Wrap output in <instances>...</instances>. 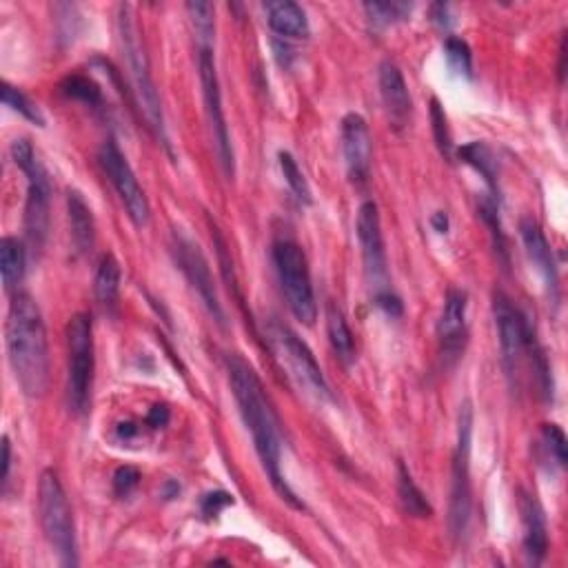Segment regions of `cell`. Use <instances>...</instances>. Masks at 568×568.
<instances>
[{"instance_id": "cell-1", "label": "cell", "mask_w": 568, "mask_h": 568, "mask_svg": "<svg viewBox=\"0 0 568 568\" xmlns=\"http://www.w3.org/2000/svg\"><path fill=\"white\" fill-rule=\"evenodd\" d=\"M227 371H229L233 398L238 402L240 415L251 433L253 446H256V453L271 486L276 489L282 500L291 506V509L304 511V504L298 500V495L293 493L289 482L284 480L282 475L280 424L256 369H253L242 355L233 353L227 358Z\"/></svg>"}, {"instance_id": "cell-2", "label": "cell", "mask_w": 568, "mask_h": 568, "mask_svg": "<svg viewBox=\"0 0 568 568\" xmlns=\"http://www.w3.org/2000/svg\"><path fill=\"white\" fill-rule=\"evenodd\" d=\"M7 360L27 398H43L49 387V342L43 313L29 293H14L5 322Z\"/></svg>"}, {"instance_id": "cell-3", "label": "cell", "mask_w": 568, "mask_h": 568, "mask_svg": "<svg viewBox=\"0 0 568 568\" xmlns=\"http://www.w3.org/2000/svg\"><path fill=\"white\" fill-rule=\"evenodd\" d=\"M118 32H120V43H123V52L127 56L131 83H134L138 105L142 111H145L147 123L151 131L156 134V138L160 140V145L171 154L165 114H162V103H160L158 89L154 85V78H151L149 58L145 54V47H142L140 29L134 20L131 5H120L118 9Z\"/></svg>"}, {"instance_id": "cell-4", "label": "cell", "mask_w": 568, "mask_h": 568, "mask_svg": "<svg viewBox=\"0 0 568 568\" xmlns=\"http://www.w3.org/2000/svg\"><path fill=\"white\" fill-rule=\"evenodd\" d=\"M38 511L40 524L49 546L63 566H78V546H76V526L71 506L65 495L63 484H60L58 473L47 469L40 475L38 484Z\"/></svg>"}, {"instance_id": "cell-5", "label": "cell", "mask_w": 568, "mask_h": 568, "mask_svg": "<svg viewBox=\"0 0 568 568\" xmlns=\"http://www.w3.org/2000/svg\"><path fill=\"white\" fill-rule=\"evenodd\" d=\"M12 158L16 167L27 176V202H25V236L29 247L43 251L49 233V205H52V182L47 169L40 165L32 142L20 138L12 145Z\"/></svg>"}, {"instance_id": "cell-6", "label": "cell", "mask_w": 568, "mask_h": 568, "mask_svg": "<svg viewBox=\"0 0 568 568\" xmlns=\"http://www.w3.org/2000/svg\"><path fill=\"white\" fill-rule=\"evenodd\" d=\"M271 258L278 273L284 300H287V307L293 313V318L311 327L318 318V302L316 291H313L307 256H304L300 245L284 238L273 242Z\"/></svg>"}, {"instance_id": "cell-7", "label": "cell", "mask_w": 568, "mask_h": 568, "mask_svg": "<svg viewBox=\"0 0 568 568\" xmlns=\"http://www.w3.org/2000/svg\"><path fill=\"white\" fill-rule=\"evenodd\" d=\"M94 324L87 313H76L67 322V402L71 413L83 415L91 402L96 369Z\"/></svg>"}, {"instance_id": "cell-8", "label": "cell", "mask_w": 568, "mask_h": 568, "mask_svg": "<svg viewBox=\"0 0 568 568\" xmlns=\"http://www.w3.org/2000/svg\"><path fill=\"white\" fill-rule=\"evenodd\" d=\"M471 442H473V404L466 400L458 413V440L451 464V502L449 529L455 540H462L471 524Z\"/></svg>"}, {"instance_id": "cell-9", "label": "cell", "mask_w": 568, "mask_h": 568, "mask_svg": "<svg viewBox=\"0 0 568 568\" xmlns=\"http://www.w3.org/2000/svg\"><path fill=\"white\" fill-rule=\"evenodd\" d=\"M493 318L500 336V351L504 371L511 380H517L522 362L533 358V353L540 349L535 344L531 324L524 313L517 309V304L506 296L504 291H495L493 296Z\"/></svg>"}, {"instance_id": "cell-10", "label": "cell", "mask_w": 568, "mask_h": 568, "mask_svg": "<svg viewBox=\"0 0 568 568\" xmlns=\"http://www.w3.org/2000/svg\"><path fill=\"white\" fill-rule=\"evenodd\" d=\"M269 340L273 349H276L278 358L284 362V367L289 369L291 378L296 380L304 391L316 395L318 400H331L329 382L324 378L316 355H313V351L307 347V342H304L296 331L287 327V324L273 320L269 324Z\"/></svg>"}, {"instance_id": "cell-11", "label": "cell", "mask_w": 568, "mask_h": 568, "mask_svg": "<svg viewBox=\"0 0 568 568\" xmlns=\"http://www.w3.org/2000/svg\"><path fill=\"white\" fill-rule=\"evenodd\" d=\"M98 162L107 174L111 185H114L118 198L123 200L129 220L134 222L138 229L147 227L151 220V207L145 196V189L140 187L134 169H131L129 160L125 158L123 151H120L118 142L114 138L105 140L103 147L98 149Z\"/></svg>"}, {"instance_id": "cell-12", "label": "cell", "mask_w": 568, "mask_h": 568, "mask_svg": "<svg viewBox=\"0 0 568 568\" xmlns=\"http://www.w3.org/2000/svg\"><path fill=\"white\" fill-rule=\"evenodd\" d=\"M198 71H200V85H202V98H205V111L207 120L216 142V151L220 158V165L225 174L233 178L236 174V158H233V145L229 136V125L225 118V107H222V91L220 80L216 71V58H213V49L202 47L198 54Z\"/></svg>"}, {"instance_id": "cell-13", "label": "cell", "mask_w": 568, "mask_h": 568, "mask_svg": "<svg viewBox=\"0 0 568 568\" xmlns=\"http://www.w3.org/2000/svg\"><path fill=\"white\" fill-rule=\"evenodd\" d=\"M355 231H358V240L362 247V260L364 271H367L369 284L373 289V296L380 291H387L389 287V269H387V249H384V236H382V220L380 209L373 200H364L358 209V218H355Z\"/></svg>"}, {"instance_id": "cell-14", "label": "cell", "mask_w": 568, "mask_h": 568, "mask_svg": "<svg viewBox=\"0 0 568 568\" xmlns=\"http://www.w3.org/2000/svg\"><path fill=\"white\" fill-rule=\"evenodd\" d=\"M174 256H176L180 271L185 273V278L189 280L191 287L196 289L202 304H205L213 320H216L220 327H225V320H227L225 311H222L216 284H213V278H211L209 262L205 256H202L200 247L194 245V242L185 236H174Z\"/></svg>"}, {"instance_id": "cell-15", "label": "cell", "mask_w": 568, "mask_h": 568, "mask_svg": "<svg viewBox=\"0 0 568 568\" xmlns=\"http://www.w3.org/2000/svg\"><path fill=\"white\" fill-rule=\"evenodd\" d=\"M469 296L462 289H449L444 298V307L438 320V338L440 351L446 364H455L466 349L469 340Z\"/></svg>"}, {"instance_id": "cell-16", "label": "cell", "mask_w": 568, "mask_h": 568, "mask_svg": "<svg viewBox=\"0 0 568 568\" xmlns=\"http://www.w3.org/2000/svg\"><path fill=\"white\" fill-rule=\"evenodd\" d=\"M340 138H342V154L344 165H347V176L355 187H364L371 176V131L367 120L360 114H347L342 118L340 125Z\"/></svg>"}, {"instance_id": "cell-17", "label": "cell", "mask_w": 568, "mask_h": 568, "mask_svg": "<svg viewBox=\"0 0 568 568\" xmlns=\"http://www.w3.org/2000/svg\"><path fill=\"white\" fill-rule=\"evenodd\" d=\"M378 85L384 109H387V116L391 120L393 129L400 131L404 127H409L413 116V100L400 67L391 63V60H384L378 69Z\"/></svg>"}, {"instance_id": "cell-18", "label": "cell", "mask_w": 568, "mask_h": 568, "mask_svg": "<svg viewBox=\"0 0 568 568\" xmlns=\"http://www.w3.org/2000/svg\"><path fill=\"white\" fill-rule=\"evenodd\" d=\"M517 506L522 515L524 529V555L529 564L540 566L549 555V529H546V515L542 504L529 491L520 489L517 493Z\"/></svg>"}, {"instance_id": "cell-19", "label": "cell", "mask_w": 568, "mask_h": 568, "mask_svg": "<svg viewBox=\"0 0 568 568\" xmlns=\"http://www.w3.org/2000/svg\"><path fill=\"white\" fill-rule=\"evenodd\" d=\"M520 238L522 245L526 249V256H529L531 265L540 273L542 280L546 282V289L553 298H557V289H560V276H557V265L553 260V249L546 240L544 231L540 227V222L535 218L526 216L520 220Z\"/></svg>"}, {"instance_id": "cell-20", "label": "cell", "mask_w": 568, "mask_h": 568, "mask_svg": "<svg viewBox=\"0 0 568 568\" xmlns=\"http://www.w3.org/2000/svg\"><path fill=\"white\" fill-rule=\"evenodd\" d=\"M67 216L71 229V242H74L80 256H87L96 245V222L87 200L78 189H67Z\"/></svg>"}, {"instance_id": "cell-21", "label": "cell", "mask_w": 568, "mask_h": 568, "mask_svg": "<svg viewBox=\"0 0 568 568\" xmlns=\"http://www.w3.org/2000/svg\"><path fill=\"white\" fill-rule=\"evenodd\" d=\"M265 9H267V23L273 34L291 40L309 38L311 34L309 18L298 3H291V0H276V3H267Z\"/></svg>"}, {"instance_id": "cell-22", "label": "cell", "mask_w": 568, "mask_h": 568, "mask_svg": "<svg viewBox=\"0 0 568 568\" xmlns=\"http://www.w3.org/2000/svg\"><path fill=\"white\" fill-rule=\"evenodd\" d=\"M27 271V249L23 242L12 236L0 240V276L7 293H18L20 282L25 280Z\"/></svg>"}, {"instance_id": "cell-23", "label": "cell", "mask_w": 568, "mask_h": 568, "mask_svg": "<svg viewBox=\"0 0 568 568\" xmlns=\"http://www.w3.org/2000/svg\"><path fill=\"white\" fill-rule=\"evenodd\" d=\"M327 336L333 353L338 355V360L344 367H351L355 362V338L347 318H344V313L336 302L327 304Z\"/></svg>"}, {"instance_id": "cell-24", "label": "cell", "mask_w": 568, "mask_h": 568, "mask_svg": "<svg viewBox=\"0 0 568 568\" xmlns=\"http://www.w3.org/2000/svg\"><path fill=\"white\" fill-rule=\"evenodd\" d=\"M120 262L116 260V256H103L96 271V280H94V293L100 307H103L107 313H111L116 309L118 304V293H120Z\"/></svg>"}, {"instance_id": "cell-25", "label": "cell", "mask_w": 568, "mask_h": 568, "mask_svg": "<svg viewBox=\"0 0 568 568\" xmlns=\"http://www.w3.org/2000/svg\"><path fill=\"white\" fill-rule=\"evenodd\" d=\"M398 497L402 504V511L415 520H426V517L433 515V506L426 500V495L422 489L415 484L411 471L407 469V464L398 462Z\"/></svg>"}, {"instance_id": "cell-26", "label": "cell", "mask_w": 568, "mask_h": 568, "mask_svg": "<svg viewBox=\"0 0 568 568\" xmlns=\"http://www.w3.org/2000/svg\"><path fill=\"white\" fill-rule=\"evenodd\" d=\"M458 156L466 165H471L478 174L484 176L486 185H489L493 191L497 189V182H495V160L491 156V149L484 145V142L475 140L469 142V145H464L458 149Z\"/></svg>"}, {"instance_id": "cell-27", "label": "cell", "mask_w": 568, "mask_h": 568, "mask_svg": "<svg viewBox=\"0 0 568 568\" xmlns=\"http://www.w3.org/2000/svg\"><path fill=\"white\" fill-rule=\"evenodd\" d=\"M60 89H63V94L67 98H74L80 100V103H85L94 109H100L105 105V98H103V89H100L94 80L83 76V74H71L67 76L63 83H60Z\"/></svg>"}, {"instance_id": "cell-28", "label": "cell", "mask_w": 568, "mask_h": 568, "mask_svg": "<svg viewBox=\"0 0 568 568\" xmlns=\"http://www.w3.org/2000/svg\"><path fill=\"white\" fill-rule=\"evenodd\" d=\"M413 5L409 3H364V12L373 29H387L411 16Z\"/></svg>"}, {"instance_id": "cell-29", "label": "cell", "mask_w": 568, "mask_h": 568, "mask_svg": "<svg viewBox=\"0 0 568 568\" xmlns=\"http://www.w3.org/2000/svg\"><path fill=\"white\" fill-rule=\"evenodd\" d=\"M0 94H3V103L16 111V114H20L23 118H27L29 123H34L38 127H45V116L40 114V109L38 105L34 103L32 98L25 96L23 91H20L18 87L14 85H9L7 80H3V85H0Z\"/></svg>"}, {"instance_id": "cell-30", "label": "cell", "mask_w": 568, "mask_h": 568, "mask_svg": "<svg viewBox=\"0 0 568 568\" xmlns=\"http://www.w3.org/2000/svg\"><path fill=\"white\" fill-rule=\"evenodd\" d=\"M480 218L486 227L491 231V238H493V247L495 253L504 260V265L509 262V249H506V236L502 231V222H500V207H497V202L493 196L484 198L478 207Z\"/></svg>"}, {"instance_id": "cell-31", "label": "cell", "mask_w": 568, "mask_h": 568, "mask_svg": "<svg viewBox=\"0 0 568 568\" xmlns=\"http://www.w3.org/2000/svg\"><path fill=\"white\" fill-rule=\"evenodd\" d=\"M444 58L451 71L462 78H473V54L466 40L458 36H446L444 40Z\"/></svg>"}, {"instance_id": "cell-32", "label": "cell", "mask_w": 568, "mask_h": 568, "mask_svg": "<svg viewBox=\"0 0 568 568\" xmlns=\"http://www.w3.org/2000/svg\"><path fill=\"white\" fill-rule=\"evenodd\" d=\"M278 165H280V171H282V176H284V182H287L289 189H291V194L296 196L302 202V205H311L309 182H307V178H304V174L300 171L296 158H293L289 151H280V154H278Z\"/></svg>"}, {"instance_id": "cell-33", "label": "cell", "mask_w": 568, "mask_h": 568, "mask_svg": "<svg viewBox=\"0 0 568 568\" xmlns=\"http://www.w3.org/2000/svg\"><path fill=\"white\" fill-rule=\"evenodd\" d=\"M187 12L198 36V47H213V34H216V18H213V5L209 3H189Z\"/></svg>"}, {"instance_id": "cell-34", "label": "cell", "mask_w": 568, "mask_h": 568, "mask_svg": "<svg viewBox=\"0 0 568 568\" xmlns=\"http://www.w3.org/2000/svg\"><path fill=\"white\" fill-rule=\"evenodd\" d=\"M431 125H433V138H435V145H438L440 154L446 160H453V138H451V131H449V120H446L444 109L440 105L438 98L431 100Z\"/></svg>"}, {"instance_id": "cell-35", "label": "cell", "mask_w": 568, "mask_h": 568, "mask_svg": "<svg viewBox=\"0 0 568 568\" xmlns=\"http://www.w3.org/2000/svg\"><path fill=\"white\" fill-rule=\"evenodd\" d=\"M542 440H544L546 451H549V455L557 462V466L564 469L568 462V444H566L564 431L557 424H544Z\"/></svg>"}, {"instance_id": "cell-36", "label": "cell", "mask_w": 568, "mask_h": 568, "mask_svg": "<svg viewBox=\"0 0 568 568\" xmlns=\"http://www.w3.org/2000/svg\"><path fill=\"white\" fill-rule=\"evenodd\" d=\"M227 506H233V495L225 491H211L200 497V511L205 517H216L222 513Z\"/></svg>"}, {"instance_id": "cell-37", "label": "cell", "mask_w": 568, "mask_h": 568, "mask_svg": "<svg viewBox=\"0 0 568 568\" xmlns=\"http://www.w3.org/2000/svg\"><path fill=\"white\" fill-rule=\"evenodd\" d=\"M140 484V471L134 466H120L114 473V491L120 497H127Z\"/></svg>"}, {"instance_id": "cell-38", "label": "cell", "mask_w": 568, "mask_h": 568, "mask_svg": "<svg viewBox=\"0 0 568 568\" xmlns=\"http://www.w3.org/2000/svg\"><path fill=\"white\" fill-rule=\"evenodd\" d=\"M373 300H375V304H378V307H380L384 313H387V316H391V318H400V316H402V311H404L402 300H400L398 296H395V293H393L391 289L375 293Z\"/></svg>"}, {"instance_id": "cell-39", "label": "cell", "mask_w": 568, "mask_h": 568, "mask_svg": "<svg viewBox=\"0 0 568 568\" xmlns=\"http://www.w3.org/2000/svg\"><path fill=\"white\" fill-rule=\"evenodd\" d=\"M431 20H433L435 27L442 29V32H449V29L455 25L453 7L446 5V3L431 5Z\"/></svg>"}, {"instance_id": "cell-40", "label": "cell", "mask_w": 568, "mask_h": 568, "mask_svg": "<svg viewBox=\"0 0 568 568\" xmlns=\"http://www.w3.org/2000/svg\"><path fill=\"white\" fill-rule=\"evenodd\" d=\"M9 471H12V442L7 435H3V462H0V482H3V491L9 484Z\"/></svg>"}, {"instance_id": "cell-41", "label": "cell", "mask_w": 568, "mask_h": 568, "mask_svg": "<svg viewBox=\"0 0 568 568\" xmlns=\"http://www.w3.org/2000/svg\"><path fill=\"white\" fill-rule=\"evenodd\" d=\"M167 422H169V409L165 404H156L147 415V424L151 429H162V426H167Z\"/></svg>"}, {"instance_id": "cell-42", "label": "cell", "mask_w": 568, "mask_h": 568, "mask_svg": "<svg viewBox=\"0 0 568 568\" xmlns=\"http://www.w3.org/2000/svg\"><path fill=\"white\" fill-rule=\"evenodd\" d=\"M431 227L438 233L449 231V216H446V211H435L433 213V216H431Z\"/></svg>"}, {"instance_id": "cell-43", "label": "cell", "mask_w": 568, "mask_h": 568, "mask_svg": "<svg viewBox=\"0 0 568 568\" xmlns=\"http://www.w3.org/2000/svg\"><path fill=\"white\" fill-rule=\"evenodd\" d=\"M118 435L120 438H134V435H138V426L134 422H123V424H118Z\"/></svg>"}, {"instance_id": "cell-44", "label": "cell", "mask_w": 568, "mask_h": 568, "mask_svg": "<svg viewBox=\"0 0 568 568\" xmlns=\"http://www.w3.org/2000/svg\"><path fill=\"white\" fill-rule=\"evenodd\" d=\"M162 495H165V500H174V497L180 495V484L169 480L165 486H162Z\"/></svg>"}, {"instance_id": "cell-45", "label": "cell", "mask_w": 568, "mask_h": 568, "mask_svg": "<svg viewBox=\"0 0 568 568\" xmlns=\"http://www.w3.org/2000/svg\"><path fill=\"white\" fill-rule=\"evenodd\" d=\"M564 60H566V38H562V45H560V80L562 83H564V74H566Z\"/></svg>"}]
</instances>
